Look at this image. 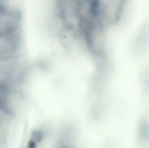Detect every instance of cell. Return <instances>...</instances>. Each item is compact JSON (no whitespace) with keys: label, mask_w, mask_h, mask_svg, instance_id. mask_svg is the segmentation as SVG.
<instances>
[{"label":"cell","mask_w":149,"mask_h":148,"mask_svg":"<svg viewBox=\"0 0 149 148\" xmlns=\"http://www.w3.org/2000/svg\"><path fill=\"white\" fill-rule=\"evenodd\" d=\"M15 19L13 15L0 8V36L5 35L13 30L15 27Z\"/></svg>","instance_id":"1"}]
</instances>
